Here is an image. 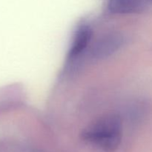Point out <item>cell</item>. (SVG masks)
<instances>
[{
  "mask_svg": "<svg viewBox=\"0 0 152 152\" xmlns=\"http://www.w3.org/2000/svg\"><path fill=\"white\" fill-rule=\"evenodd\" d=\"M147 0H108V8L119 14L137 13L145 8Z\"/></svg>",
  "mask_w": 152,
  "mask_h": 152,
  "instance_id": "cell-4",
  "label": "cell"
},
{
  "mask_svg": "<svg viewBox=\"0 0 152 152\" xmlns=\"http://www.w3.org/2000/svg\"><path fill=\"white\" fill-rule=\"evenodd\" d=\"M123 125L116 114H105L89 124L82 132L85 141L106 151H114L121 142Z\"/></svg>",
  "mask_w": 152,
  "mask_h": 152,
  "instance_id": "cell-1",
  "label": "cell"
},
{
  "mask_svg": "<svg viewBox=\"0 0 152 152\" xmlns=\"http://www.w3.org/2000/svg\"><path fill=\"white\" fill-rule=\"evenodd\" d=\"M123 45V38L118 34H111L99 39L93 46L91 53L94 57L102 59L117 51Z\"/></svg>",
  "mask_w": 152,
  "mask_h": 152,
  "instance_id": "cell-2",
  "label": "cell"
},
{
  "mask_svg": "<svg viewBox=\"0 0 152 152\" xmlns=\"http://www.w3.org/2000/svg\"><path fill=\"white\" fill-rule=\"evenodd\" d=\"M92 37V30L88 25H82L77 28L71 47L68 52L70 58H74L79 56L88 47Z\"/></svg>",
  "mask_w": 152,
  "mask_h": 152,
  "instance_id": "cell-3",
  "label": "cell"
},
{
  "mask_svg": "<svg viewBox=\"0 0 152 152\" xmlns=\"http://www.w3.org/2000/svg\"><path fill=\"white\" fill-rule=\"evenodd\" d=\"M150 1H152V0H150Z\"/></svg>",
  "mask_w": 152,
  "mask_h": 152,
  "instance_id": "cell-5",
  "label": "cell"
}]
</instances>
